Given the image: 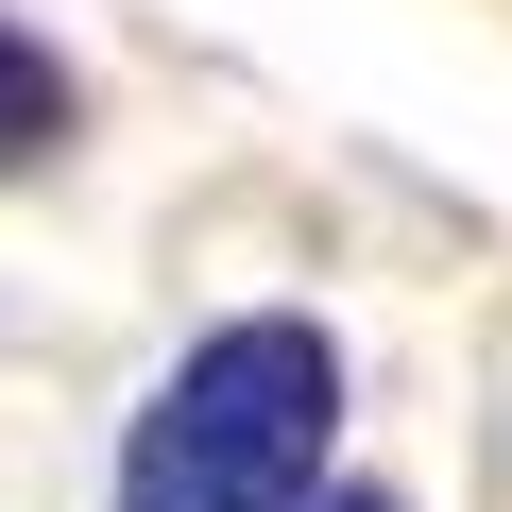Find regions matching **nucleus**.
Segmentation results:
<instances>
[{
	"label": "nucleus",
	"mask_w": 512,
	"mask_h": 512,
	"mask_svg": "<svg viewBox=\"0 0 512 512\" xmlns=\"http://www.w3.org/2000/svg\"><path fill=\"white\" fill-rule=\"evenodd\" d=\"M52 137H69V69H52L18 18H0V171H35Z\"/></svg>",
	"instance_id": "nucleus-2"
},
{
	"label": "nucleus",
	"mask_w": 512,
	"mask_h": 512,
	"mask_svg": "<svg viewBox=\"0 0 512 512\" xmlns=\"http://www.w3.org/2000/svg\"><path fill=\"white\" fill-rule=\"evenodd\" d=\"M291 512H393V495H376V478H325V495H291Z\"/></svg>",
	"instance_id": "nucleus-3"
},
{
	"label": "nucleus",
	"mask_w": 512,
	"mask_h": 512,
	"mask_svg": "<svg viewBox=\"0 0 512 512\" xmlns=\"http://www.w3.org/2000/svg\"><path fill=\"white\" fill-rule=\"evenodd\" d=\"M325 444H342V342L308 308H256L154 376L120 444V512H291L325 495Z\"/></svg>",
	"instance_id": "nucleus-1"
}]
</instances>
